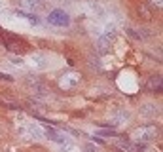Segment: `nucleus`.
Masks as SVG:
<instances>
[{
    "label": "nucleus",
    "instance_id": "f257e3e1",
    "mask_svg": "<svg viewBox=\"0 0 163 152\" xmlns=\"http://www.w3.org/2000/svg\"><path fill=\"white\" fill-rule=\"evenodd\" d=\"M157 135H159V128H157V125L146 124V125L137 128L129 137H131V143H135V144H148V143L156 141Z\"/></svg>",
    "mask_w": 163,
    "mask_h": 152
},
{
    "label": "nucleus",
    "instance_id": "f03ea898",
    "mask_svg": "<svg viewBox=\"0 0 163 152\" xmlns=\"http://www.w3.org/2000/svg\"><path fill=\"white\" fill-rule=\"evenodd\" d=\"M59 88L63 91H72L76 89L80 84H82V74L76 72V70H65L61 76H59V80H57Z\"/></svg>",
    "mask_w": 163,
    "mask_h": 152
},
{
    "label": "nucleus",
    "instance_id": "7ed1b4c3",
    "mask_svg": "<svg viewBox=\"0 0 163 152\" xmlns=\"http://www.w3.org/2000/svg\"><path fill=\"white\" fill-rule=\"evenodd\" d=\"M2 42H4V46L10 49V52H17L19 55H21V53H25V52H29V44L23 40V38L15 36V34L4 33V34H2Z\"/></svg>",
    "mask_w": 163,
    "mask_h": 152
},
{
    "label": "nucleus",
    "instance_id": "20e7f679",
    "mask_svg": "<svg viewBox=\"0 0 163 152\" xmlns=\"http://www.w3.org/2000/svg\"><path fill=\"white\" fill-rule=\"evenodd\" d=\"M25 84H27L29 91L34 93V99H44V97L50 95V88L46 86L42 80H38L36 76H31V74H29L27 78H25Z\"/></svg>",
    "mask_w": 163,
    "mask_h": 152
},
{
    "label": "nucleus",
    "instance_id": "39448f33",
    "mask_svg": "<svg viewBox=\"0 0 163 152\" xmlns=\"http://www.w3.org/2000/svg\"><path fill=\"white\" fill-rule=\"evenodd\" d=\"M48 23L53 27H68L70 25V15L65 10H51L48 15Z\"/></svg>",
    "mask_w": 163,
    "mask_h": 152
},
{
    "label": "nucleus",
    "instance_id": "423d86ee",
    "mask_svg": "<svg viewBox=\"0 0 163 152\" xmlns=\"http://www.w3.org/2000/svg\"><path fill=\"white\" fill-rule=\"evenodd\" d=\"M110 118H112L110 125H112V128H116V125H120V124L131 122V112H129L125 107H118V109L110 110Z\"/></svg>",
    "mask_w": 163,
    "mask_h": 152
},
{
    "label": "nucleus",
    "instance_id": "0eeeda50",
    "mask_svg": "<svg viewBox=\"0 0 163 152\" xmlns=\"http://www.w3.org/2000/svg\"><path fill=\"white\" fill-rule=\"evenodd\" d=\"M112 40H114V25H108V27H106V34L99 36V40H97V49H99V53L110 52Z\"/></svg>",
    "mask_w": 163,
    "mask_h": 152
},
{
    "label": "nucleus",
    "instance_id": "6e6552de",
    "mask_svg": "<svg viewBox=\"0 0 163 152\" xmlns=\"http://www.w3.org/2000/svg\"><path fill=\"white\" fill-rule=\"evenodd\" d=\"M159 112H161V109L157 103H142L138 107V114L144 120H154L156 116H159Z\"/></svg>",
    "mask_w": 163,
    "mask_h": 152
},
{
    "label": "nucleus",
    "instance_id": "1a4fd4ad",
    "mask_svg": "<svg viewBox=\"0 0 163 152\" xmlns=\"http://www.w3.org/2000/svg\"><path fill=\"white\" fill-rule=\"evenodd\" d=\"M44 135L48 137L50 141H53V143L61 144V146H65V144H68V143H72V141H70V137H66V133H61V131H57V129H53V128L44 129Z\"/></svg>",
    "mask_w": 163,
    "mask_h": 152
},
{
    "label": "nucleus",
    "instance_id": "9d476101",
    "mask_svg": "<svg viewBox=\"0 0 163 152\" xmlns=\"http://www.w3.org/2000/svg\"><path fill=\"white\" fill-rule=\"evenodd\" d=\"M146 89L150 93H159L161 91V74H152L148 78V84H146Z\"/></svg>",
    "mask_w": 163,
    "mask_h": 152
},
{
    "label": "nucleus",
    "instance_id": "9b49d317",
    "mask_svg": "<svg viewBox=\"0 0 163 152\" xmlns=\"http://www.w3.org/2000/svg\"><path fill=\"white\" fill-rule=\"evenodd\" d=\"M137 13H138V19H142V21H150L154 17V12H152V8L148 4H138Z\"/></svg>",
    "mask_w": 163,
    "mask_h": 152
},
{
    "label": "nucleus",
    "instance_id": "f8f14e48",
    "mask_svg": "<svg viewBox=\"0 0 163 152\" xmlns=\"http://www.w3.org/2000/svg\"><path fill=\"white\" fill-rule=\"evenodd\" d=\"M27 133L31 135V139H42V135H44L42 128H40V125H36V124H32V122L27 125Z\"/></svg>",
    "mask_w": 163,
    "mask_h": 152
},
{
    "label": "nucleus",
    "instance_id": "ddd939ff",
    "mask_svg": "<svg viewBox=\"0 0 163 152\" xmlns=\"http://www.w3.org/2000/svg\"><path fill=\"white\" fill-rule=\"evenodd\" d=\"M32 65H34V68H46V67H48L46 55L44 53H34L32 55Z\"/></svg>",
    "mask_w": 163,
    "mask_h": 152
},
{
    "label": "nucleus",
    "instance_id": "4468645a",
    "mask_svg": "<svg viewBox=\"0 0 163 152\" xmlns=\"http://www.w3.org/2000/svg\"><path fill=\"white\" fill-rule=\"evenodd\" d=\"M17 15H21V17L29 19L31 23H38V17H36L34 13H31V12H25V10H17Z\"/></svg>",
    "mask_w": 163,
    "mask_h": 152
},
{
    "label": "nucleus",
    "instance_id": "2eb2a0df",
    "mask_svg": "<svg viewBox=\"0 0 163 152\" xmlns=\"http://www.w3.org/2000/svg\"><path fill=\"white\" fill-rule=\"evenodd\" d=\"M125 33H127V34H129L131 38L138 40V42H141V40H144V36H146L144 33H137V31H135V29H131V27H129V29H125Z\"/></svg>",
    "mask_w": 163,
    "mask_h": 152
},
{
    "label": "nucleus",
    "instance_id": "dca6fc26",
    "mask_svg": "<svg viewBox=\"0 0 163 152\" xmlns=\"http://www.w3.org/2000/svg\"><path fill=\"white\" fill-rule=\"evenodd\" d=\"M29 105H31V109H32V110H44V109H46L38 99H29Z\"/></svg>",
    "mask_w": 163,
    "mask_h": 152
},
{
    "label": "nucleus",
    "instance_id": "f3484780",
    "mask_svg": "<svg viewBox=\"0 0 163 152\" xmlns=\"http://www.w3.org/2000/svg\"><path fill=\"white\" fill-rule=\"evenodd\" d=\"M23 4L29 10H36V8H40V0H23Z\"/></svg>",
    "mask_w": 163,
    "mask_h": 152
},
{
    "label": "nucleus",
    "instance_id": "a211bd4d",
    "mask_svg": "<svg viewBox=\"0 0 163 152\" xmlns=\"http://www.w3.org/2000/svg\"><path fill=\"white\" fill-rule=\"evenodd\" d=\"M89 67H91L93 70H97V72H101V68H103V67H101V61H99L97 57H95V59H93V57L89 59Z\"/></svg>",
    "mask_w": 163,
    "mask_h": 152
},
{
    "label": "nucleus",
    "instance_id": "6ab92c4d",
    "mask_svg": "<svg viewBox=\"0 0 163 152\" xmlns=\"http://www.w3.org/2000/svg\"><path fill=\"white\" fill-rule=\"evenodd\" d=\"M8 59H10V63H12V65H15V67H21V65H23L21 55H10Z\"/></svg>",
    "mask_w": 163,
    "mask_h": 152
},
{
    "label": "nucleus",
    "instance_id": "aec40b11",
    "mask_svg": "<svg viewBox=\"0 0 163 152\" xmlns=\"http://www.w3.org/2000/svg\"><path fill=\"white\" fill-rule=\"evenodd\" d=\"M150 2H152V6H156L157 10H161V6H163V2H161V0H150Z\"/></svg>",
    "mask_w": 163,
    "mask_h": 152
},
{
    "label": "nucleus",
    "instance_id": "412c9836",
    "mask_svg": "<svg viewBox=\"0 0 163 152\" xmlns=\"http://www.w3.org/2000/svg\"><path fill=\"white\" fill-rule=\"evenodd\" d=\"M0 80H8V82H12L13 78H12L10 74H0Z\"/></svg>",
    "mask_w": 163,
    "mask_h": 152
}]
</instances>
